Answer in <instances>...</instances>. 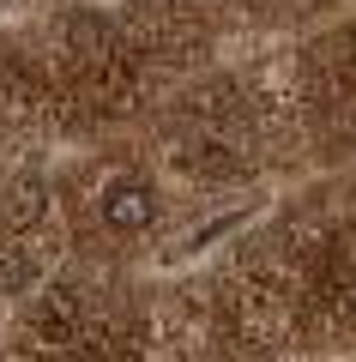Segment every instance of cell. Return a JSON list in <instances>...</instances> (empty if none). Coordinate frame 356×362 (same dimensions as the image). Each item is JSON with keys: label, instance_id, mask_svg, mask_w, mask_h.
Masks as SVG:
<instances>
[{"label": "cell", "instance_id": "obj_1", "mask_svg": "<svg viewBox=\"0 0 356 362\" xmlns=\"http://www.w3.org/2000/svg\"><path fill=\"white\" fill-rule=\"evenodd\" d=\"M157 218V199H151V187H145L139 175H121V181H109L103 187V223L109 230H145V223Z\"/></svg>", "mask_w": 356, "mask_h": 362}, {"label": "cell", "instance_id": "obj_2", "mask_svg": "<svg viewBox=\"0 0 356 362\" xmlns=\"http://www.w3.org/2000/svg\"><path fill=\"white\" fill-rule=\"evenodd\" d=\"M344 42H350V61H356V25H350V30H344Z\"/></svg>", "mask_w": 356, "mask_h": 362}]
</instances>
